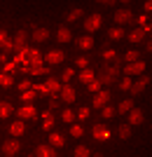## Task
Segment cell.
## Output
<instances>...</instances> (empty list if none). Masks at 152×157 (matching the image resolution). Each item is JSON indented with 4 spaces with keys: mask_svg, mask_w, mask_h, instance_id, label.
Wrapping results in <instances>:
<instances>
[{
    "mask_svg": "<svg viewBox=\"0 0 152 157\" xmlns=\"http://www.w3.org/2000/svg\"><path fill=\"white\" fill-rule=\"evenodd\" d=\"M49 145H52V148H63V145H66V138H63V134H59V131H52V134H49Z\"/></svg>",
    "mask_w": 152,
    "mask_h": 157,
    "instance_id": "14",
    "label": "cell"
},
{
    "mask_svg": "<svg viewBox=\"0 0 152 157\" xmlns=\"http://www.w3.org/2000/svg\"><path fill=\"white\" fill-rule=\"evenodd\" d=\"M131 85H133V80L129 78V75H124V78L119 80V89H124V92H129V89H131Z\"/></svg>",
    "mask_w": 152,
    "mask_h": 157,
    "instance_id": "33",
    "label": "cell"
},
{
    "mask_svg": "<svg viewBox=\"0 0 152 157\" xmlns=\"http://www.w3.org/2000/svg\"><path fill=\"white\" fill-rule=\"evenodd\" d=\"M12 42H14V47H17V49L21 52V49L26 47V42H28V33H26V31H19L17 35H14V40H12Z\"/></svg>",
    "mask_w": 152,
    "mask_h": 157,
    "instance_id": "15",
    "label": "cell"
},
{
    "mask_svg": "<svg viewBox=\"0 0 152 157\" xmlns=\"http://www.w3.org/2000/svg\"><path fill=\"white\" fill-rule=\"evenodd\" d=\"M5 40H7V33H5V31H0V45H2Z\"/></svg>",
    "mask_w": 152,
    "mask_h": 157,
    "instance_id": "49",
    "label": "cell"
},
{
    "mask_svg": "<svg viewBox=\"0 0 152 157\" xmlns=\"http://www.w3.org/2000/svg\"><path fill=\"white\" fill-rule=\"evenodd\" d=\"M70 38H73L70 28H68V26H59V31H56V40H59V42H70Z\"/></svg>",
    "mask_w": 152,
    "mask_h": 157,
    "instance_id": "17",
    "label": "cell"
},
{
    "mask_svg": "<svg viewBox=\"0 0 152 157\" xmlns=\"http://www.w3.org/2000/svg\"><path fill=\"white\" fill-rule=\"evenodd\" d=\"M147 82H150V78L143 73V75H138V80H133V85H131V89H129V92H131L133 96H138V94H143V89L147 87Z\"/></svg>",
    "mask_w": 152,
    "mask_h": 157,
    "instance_id": "4",
    "label": "cell"
},
{
    "mask_svg": "<svg viewBox=\"0 0 152 157\" xmlns=\"http://www.w3.org/2000/svg\"><path fill=\"white\" fill-rule=\"evenodd\" d=\"M101 110H103V117H106V120L115 117V108H113V105H106V108H101Z\"/></svg>",
    "mask_w": 152,
    "mask_h": 157,
    "instance_id": "39",
    "label": "cell"
},
{
    "mask_svg": "<svg viewBox=\"0 0 152 157\" xmlns=\"http://www.w3.org/2000/svg\"><path fill=\"white\" fill-rule=\"evenodd\" d=\"M101 14H89L84 19V28H87V33H94V31H98L101 28Z\"/></svg>",
    "mask_w": 152,
    "mask_h": 157,
    "instance_id": "6",
    "label": "cell"
},
{
    "mask_svg": "<svg viewBox=\"0 0 152 157\" xmlns=\"http://www.w3.org/2000/svg\"><path fill=\"white\" fill-rule=\"evenodd\" d=\"M138 24H143V28L147 26V17H145V14H143V17H138Z\"/></svg>",
    "mask_w": 152,
    "mask_h": 157,
    "instance_id": "47",
    "label": "cell"
},
{
    "mask_svg": "<svg viewBox=\"0 0 152 157\" xmlns=\"http://www.w3.org/2000/svg\"><path fill=\"white\" fill-rule=\"evenodd\" d=\"M73 75H75L73 68H66V71H63V75H61V80H63V82H68V80L73 78Z\"/></svg>",
    "mask_w": 152,
    "mask_h": 157,
    "instance_id": "41",
    "label": "cell"
},
{
    "mask_svg": "<svg viewBox=\"0 0 152 157\" xmlns=\"http://www.w3.org/2000/svg\"><path fill=\"white\" fill-rule=\"evenodd\" d=\"M103 59H106V61H115V66L122 61V59H119V54L115 52V49H106V52H103Z\"/></svg>",
    "mask_w": 152,
    "mask_h": 157,
    "instance_id": "26",
    "label": "cell"
},
{
    "mask_svg": "<svg viewBox=\"0 0 152 157\" xmlns=\"http://www.w3.org/2000/svg\"><path fill=\"white\" fill-rule=\"evenodd\" d=\"M35 155H38V157H56V148L40 143V145H38V150H35Z\"/></svg>",
    "mask_w": 152,
    "mask_h": 157,
    "instance_id": "13",
    "label": "cell"
},
{
    "mask_svg": "<svg viewBox=\"0 0 152 157\" xmlns=\"http://www.w3.org/2000/svg\"><path fill=\"white\" fill-rule=\"evenodd\" d=\"M143 31H145V33H147V31H150V33H152V24H147V26H145V28H143Z\"/></svg>",
    "mask_w": 152,
    "mask_h": 157,
    "instance_id": "50",
    "label": "cell"
},
{
    "mask_svg": "<svg viewBox=\"0 0 152 157\" xmlns=\"http://www.w3.org/2000/svg\"><path fill=\"white\" fill-rule=\"evenodd\" d=\"M133 19H136V17H133V12L129 10V7H122V10H117V12H115V24H117V26L133 24Z\"/></svg>",
    "mask_w": 152,
    "mask_h": 157,
    "instance_id": "2",
    "label": "cell"
},
{
    "mask_svg": "<svg viewBox=\"0 0 152 157\" xmlns=\"http://www.w3.org/2000/svg\"><path fill=\"white\" fill-rule=\"evenodd\" d=\"M147 52H152V40H150V42H147Z\"/></svg>",
    "mask_w": 152,
    "mask_h": 157,
    "instance_id": "51",
    "label": "cell"
},
{
    "mask_svg": "<svg viewBox=\"0 0 152 157\" xmlns=\"http://www.w3.org/2000/svg\"><path fill=\"white\" fill-rule=\"evenodd\" d=\"M80 17H82V7H73V10H70V12H68L66 21H70V24H73V21H77Z\"/></svg>",
    "mask_w": 152,
    "mask_h": 157,
    "instance_id": "28",
    "label": "cell"
},
{
    "mask_svg": "<svg viewBox=\"0 0 152 157\" xmlns=\"http://www.w3.org/2000/svg\"><path fill=\"white\" fill-rule=\"evenodd\" d=\"M117 78H119V66L113 63H103L98 68V75H96L101 85H113V82H117Z\"/></svg>",
    "mask_w": 152,
    "mask_h": 157,
    "instance_id": "1",
    "label": "cell"
},
{
    "mask_svg": "<svg viewBox=\"0 0 152 157\" xmlns=\"http://www.w3.org/2000/svg\"><path fill=\"white\" fill-rule=\"evenodd\" d=\"M73 155H75V157H91V152H89V148H87V145H77Z\"/></svg>",
    "mask_w": 152,
    "mask_h": 157,
    "instance_id": "32",
    "label": "cell"
},
{
    "mask_svg": "<svg viewBox=\"0 0 152 157\" xmlns=\"http://www.w3.org/2000/svg\"><path fill=\"white\" fill-rule=\"evenodd\" d=\"M101 87H103V85H101L98 80H91V82L87 85V89H89V92H91V94H98V92H101Z\"/></svg>",
    "mask_w": 152,
    "mask_h": 157,
    "instance_id": "35",
    "label": "cell"
},
{
    "mask_svg": "<svg viewBox=\"0 0 152 157\" xmlns=\"http://www.w3.org/2000/svg\"><path fill=\"white\" fill-rule=\"evenodd\" d=\"M94 45H96V42H94L91 35H82V38H77V47H80V49H91Z\"/></svg>",
    "mask_w": 152,
    "mask_h": 157,
    "instance_id": "19",
    "label": "cell"
},
{
    "mask_svg": "<svg viewBox=\"0 0 152 157\" xmlns=\"http://www.w3.org/2000/svg\"><path fill=\"white\" fill-rule=\"evenodd\" d=\"M138 59H140L138 49H129V52L124 54V61H126V63H133V61H138Z\"/></svg>",
    "mask_w": 152,
    "mask_h": 157,
    "instance_id": "30",
    "label": "cell"
},
{
    "mask_svg": "<svg viewBox=\"0 0 152 157\" xmlns=\"http://www.w3.org/2000/svg\"><path fill=\"white\" fill-rule=\"evenodd\" d=\"M42 117H45V129L49 131V129L54 127V115H52V110H45V113H42Z\"/></svg>",
    "mask_w": 152,
    "mask_h": 157,
    "instance_id": "31",
    "label": "cell"
},
{
    "mask_svg": "<svg viewBox=\"0 0 152 157\" xmlns=\"http://www.w3.org/2000/svg\"><path fill=\"white\" fill-rule=\"evenodd\" d=\"M108 101H110V92L108 89H101L98 94H94V108H106L108 105Z\"/></svg>",
    "mask_w": 152,
    "mask_h": 157,
    "instance_id": "7",
    "label": "cell"
},
{
    "mask_svg": "<svg viewBox=\"0 0 152 157\" xmlns=\"http://www.w3.org/2000/svg\"><path fill=\"white\" fill-rule=\"evenodd\" d=\"M17 115H19V120H33V117H38V110L33 105H21L17 110Z\"/></svg>",
    "mask_w": 152,
    "mask_h": 157,
    "instance_id": "8",
    "label": "cell"
},
{
    "mask_svg": "<svg viewBox=\"0 0 152 157\" xmlns=\"http://www.w3.org/2000/svg\"><path fill=\"white\" fill-rule=\"evenodd\" d=\"M12 113H14V108H12V103H9V101H0V120L9 117Z\"/></svg>",
    "mask_w": 152,
    "mask_h": 157,
    "instance_id": "20",
    "label": "cell"
},
{
    "mask_svg": "<svg viewBox=\"0 0 152 157\" xmlns=\"http://www.w3.org/2000/svg\"><path fill=\"white\" fill-rule=\"evenodd\" d=\"M143 71H145V63H143L140 59L124 66V75H129V78H131V75H143Z\"/></svg>",
    "mask_w": 152,
    "mask_h": 157,
    "instance_id": "5",
    "label": "cell"
},
{
    "mask_svg": "<svg viewBox=\"0 0 152 157\" xmlns=\"http://www.w3.org/2000/svg\"><path fill=\"white\" fill-rule=\"evenodd\" d=\"M19 89H21V92H28V89H33V82H31V80H21Z\"/></svg>",
    "mask_w": 152,
    "mask_h": 157,
    "instance_id": "40",
    "label": "cell"
},
{
    "mask_svg": "<svg viewBox=\"0 0 152 157\" xmlns=\"http://www.w3.org/2000/svg\"><path fill=\"white\" fill-rule=\"evenodd\" d=\"M35 96H38V92L35 89H28V92H21V101H26V105H31L35 101Z\"/></svg>",
    "mask_w": 152,
    "mask_h": 157,
    "instance_id": "25",
    "label": "cell"
},
{
    "mask_svg": "<svg viewBox=\"0 0 152 157\" xmlns=\"http://www.w3.org/2000/svg\"><path fill=\"white\" fill-rule=\"evenodd\" d=\"M119 2H124V5H129V2H131V0H119Z\"/></svg>",
    "mask_w": 152,
    "mask_h": 157,
    "instance_id": "52",
    "label": "cell"
},
{
    "mask_svg": "<svg viewBox=\"0 0 152 157\" xmlns=\"http://www.w3.org/2000/svg\"><path fill=\"white\" fill-rule=\"evenodd\" d=\"M75 63H77V66H80V68H82V71H84L87 66H89V59H87V56H80V59H77V61H75Z\"/></svg>",
    "mask_w": 152,
    "mask_h": 157,
    "instance_id": "42",
    "label": "cell"
},
{
    "mask_svg": "<svg viewBox=\"0 0 152 157\" xmlns=\"http://www.w3.org/2000/svg\"><path fill=\"white\" fill-rule=\"evenodd\" d=\"M0 49H2V54H7V52H12V49H14V42H12V40H5V42H2V45H0Z\"/></svg>",
    "mask_w": 152,
    "mask_h": 157,
    "instance_id": "38",
    "label": "cell"
},
{
    "mask_svg": "<svg viewBox=\"0 0 152 157\" xmlns=\"http://www.w3.org/2000/svg\"><path fill=\"white\" fill-rule=\"evenodd\" d=\"M77 117L80 120H87V117H89V108H80V110H77Z\"/></svg>",
    "mask_w": 152,
    "mask_h": 157,
    "instance_id": "44",
    "label": "cell"
},
{
    "mask_svg": "<svg viewBox=\"0 0 152 157\" xmlns=\"http://www.w3.org/2000/svg\"><path fill=\"white\" fill-rule=\"evenodd\" d=\"M14 66H17L14 61H12V63H5V73H12V71H14Z\"/></svg>",
    "mask_w": 152,
    "mask_h": 157,
    "instance_id": "46",
    "label": "cell"
},
{
    "mask_svg": "<svg viewBox=\"0 0 152 157\" xmlns=\"http://www.w3.org/2000/svg\"><path fill=\"white\" fill-rule=\"evenodd\" d=\"M80 82H87V85H89V82H91V80H96V75H94V71H89V68H84V71L80 73Z\"/></svg>",
    "mask_w": 152,
    "mask_h": 157,
    "instance_id": "24",
    "label": "cell"
},
{
    "mask_svg": "<svg viewBox=\"0 0 152 157\" xmlns=\"http://www.w3.org/2000/svg\"><path fill=\"white\" fill-rule=\"evenodd\" d=\"M131 108H133V98H126V101H122V103H119L117 113H119V115H124V113H129Z\"/></svg>",
    "mask_w": 152,
    "mask_h": 157,
    "instance_id": "27",
    "label": "cell"
},
{
    "mask_svg": "<svg viewBox=\"0 0 152 157\" xmlns=\"http://www.w3.org/2000/svg\"><path fill=\"white\" fill-rule=\"evenodd\" d=\"M110 136H113V134H110V129H108L106 124H96L94 127V138H96V141H108Z\"/></svg>",
    "mask_w": 152,
    "mask_h": 157,
    "instance_id": "9",
    "label": "cell"
},
{
    "mask_svg": "<svg viewBox=\"0 0 152 157\" xmlns=\"http://www.w3.org/2000/svg\"><path fill=\"white\" fill-rule=\"evenodd\" d=\"M108 38H110V40H122V38H124V28H122V26L110 28V31H108Z\"/></svg>",
    "mask_w": 152,
    "mask_h": 157,
    "instance_id": "23",
    "label": "cell"
},
{
    "mask_svg": "<svg viewBox=\"0 0 152 157\" xmlns=\"http://www.w3.org/2000/svg\"><path fill=\"white\" fill-rule=\"evenodd\" d=\"M14 80H12V75L9 73H0V87H9Z\"/></svg>",
    "mask_w": 152,
    "mask_h": 157,
    "instance_id": "34",
    "label": "cell"
},
{
    "mask_svg": "<svg viewBox=\"0 0 152 157\" xmlns=\"http://www.w3.org/2000/svg\"><path fill=\"white\" fill-rule=\"evenodd\" d=\"M47 38H49V31H47V28L38 26V28L33 31V40H35V42H45Z\"/></svg>",
    "mask_w": 152,
    "mask_h": 157,
    "instance_id": "21",
    "label": "cell"
},
{
    "mask_svg": "<svg viewBox=\"0 0 152 157\" xmlns=\"http://www.w3.org/2000/svg\"><path fill=\"white\" fill-rule=\"evenodd\" d=\"M61 120H63V122H73V120H75V113L70 110V108H68V110H63V113H61Z\"/></svg>",
    "mask_w": 152,
    "mask_h": 157,
    "instance_id": "36",
    "label": "cell"
},
{
    "mask_svg": "<svg viewBox=\"0 0 152 157\" xmlns=\"http://www.w3.org/2000/svg\"><path fill=\"white\" fill-rule=\"evenodd\" d=\"M21 150V143H19V138H7L5 143L0 145V152L2 155H7V157H14L17 152Z\"/></svg>",
    "mask_w": 152,
    "mask_h": 157,
    "instance_id": "3",
    "label": "cell"
},
{
    "mask_svg": "<svg viewBox=\"0 0 152 157\" xmlns=\"http://www.w3.org/2000/svg\"><path fill=\"white\" fill-rule=\"evenodd\" d=\"M75 98H77V94H75V89L70 85H63L61 87V101H66V103H73Z\"/></svg>",
    "mask_w": 152,
    "mask_h": 157,
    "instance_id": "10",
    "label": "cell"
},
{
    "mask_svg": "<svg viewBox=\"0 0 152 157\" xmlns=\"http://www.w3.org/2000/svg\"><path fill=\"white\" fill-rule=\"evenodd\" d=\"M45 59H47V63H49V66H56V63H61V61H63V52H61V49H52Z\"/></svg>",
    "mask_w": 152,
    "mask_h": 157,
    "instance_id": "16",
    "label": "cell"
},
{
    "mask_svg": "<svg viewBox=\"0 0 152 157\" xmlns=\"http://www.w3.org/2000/svg\"><path fill=\"white\" fill-rule=\"evenodd\" d=\"M143 38H145V31H143V28H136V31L129 33V42H143Z\"/></svg>",
    "mask_w": 152,
    "mask_h": 157,
    "instance_id": "22",
    "label": "cell"
},
{
    "mask_svg": "<svg viewBox=\"0 0 152 157\" xmlns=\"http://www.w3.org/2000/svg\"><path fill=\"white\" fill-rule=\"evenodd\" d=\"M82 134H84V129H82V127H80V124H73V127H70V136L80 138V136H82Z\"/></svg>",
    "mask_w": 152,
    "mask_h": 157,
    "instance_id": "37",
    "label": "cell"
},
{
    "mask_svg": "<svg viewBox=\"0 0 152 157\" xmlns=\"http://www.w3.org/2000/svg\"><path fill=\"white\" fill-rule=\"evenodd\" d=\"M45 87L49 89V94H59V92H61V87H63V85H61V82H59L56 78H47Z\"/></svg>",
    "mask_w": 152,
    "mask_h": 157,
    "instance_id": "18",
    "label": "cell"
},
{
    "mask_svg": "<svg viewBox=\"0 0 152 157\" xmlns=\"http://www.w3.org/2000/svg\"><path fill=\"white\" fill-rule=\"evenodd\" d=\"M143 10H145V12H152V0H147L145 5H143Z\"/></svg>",
    "mask_w": 152,
    "mask_h": 157,
    "instance_id": "48",
    "label": "cell"
},
{
    "mask_svg": "<svg viewBox=\"0 0 152 157\" xmlns=\"http://www.w3.org/2000/svg\"><path fill=\"white\" fill-rule=\"evenodd\" d=\"M129 124L131 127L143 124V110H140V108H131V110H129Z\"/></svg>",
    "mask_w": 152,
    "mask_h": 157,
    "instance_id": "11",
    "label": "cell"
},
{
    "mask_svg": "<svg viewBox=\"0 0 152 157\" xmlns=\"http://www.w3.org/2000/svg\"><path fill=\"white\" fill-rule=\"evenodd\" d=\"M24 131H26V124L21 122V120H14L12 124H9V134H12L14 138H19V136H24Z\"/></svg>",
    "mask_w": 152,
    "mask_h": 157,
    "instance_id": "12",
    "label": "cell"
},
{
    "mask_svg": "<svg viewBox=\"0 0 152 157\" xmlns=\"http://www.w3.org/2000/svg\"><path fill=\"white\" fill-rule=\"evenodd\" d=\"M96 2H101V5H108V7H113L117 0H96Z\"/></svg>",
    "mask_w": 152,
    "mask_h": 157,
    "instance_id": "45",
    "label": "cell"
},
{
    "mask_svg": "<svg viewBox=\"0 0 152 157\" xmlns=\"http://www.w3.org/2000/svg\"><path fill=\"white\" fill-rule=\"evenodd\" d=\"M117 136L124 138V141H126V138H131V124H122V127L117 129Z\"/></svg>",
    "mask_w": 152,
    "mask_h": 157,
    "instance_id": "29",
    "label": "cell"
},
{
    "mask_svg": "<svg viewBox=\"0 0 152 157\" xmlns=\"http://www.w3.org/2000/svg\"><path fill=\"white\" fill-rule=\"evenodd\" d=\"M33 89H35L38 94H49V89H47L45 85H35V82H33Z\"/></svg>",
    "mask_w": 152,
    "mask_h": 157,
    "instance_id": "43",
    "label": "cell"
},
{
    "mask_svg": "<svg viewBox=\"0 0 152 157\" xmlns=\"http://www.w3.org/2000/svg\"><path fill=\"white\" fill-rule=\"evenodd\" d=\"M26 157H38V155H26Z\"/></svg>",
    "mask_w": 152,
    "mask_h": 157,
    "instance_id": "54",
    "label": "cell"
},
{
    "mask_svg": "<svg viewBox=\"0 0 152 157\" xmlns=\"http://www.w3.org/2000/svg\"><path fill=\"white\" fill-rule=\"evenodd\" d=\"M91 157H103V155H101V152H96V155H91Z\"/></svg>",
    "mask_w": 152,
    "mask_h": 157,
    "instance_id": "53",
    "label": "cell"
}]
</instances>
